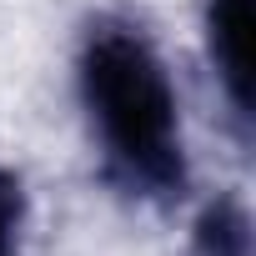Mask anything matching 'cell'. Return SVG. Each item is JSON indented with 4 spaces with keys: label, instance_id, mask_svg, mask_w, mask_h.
<instances>
[{
    "label": "cell",
    "instance_id": "1",
    "mask_svg": "<svg viewBox=\"0 0 256 256\" xmlns=\"http://www.w3.org/2000/svg\"><path fill=\"white\" fill-rule=\"evenodd\" d=\"M80 90L100 126L110 166L126 186L151 196L181 186V131H176V96L171 80L131 26L100 20L80 50Z\"/></svg>",
    "mask_w": 256,
    "mask_h": 256
},
{
    "label": "cell",
    "instance_id": "2",
    "mask_svg": "<svg viewBox=\"0 0 256 256\" xmlns=\"http://www.w3.org/2000/svg\"><path fill=\"white\" fill-rule=\"evenodd\" d=\"M251 26H256L251 0H206L211 60H216V76L241 120L251 116Z\"/></svg>",
    "mask_w": 256,
    "mask_h": 256
},
{
    "label": "cell",
    "instance_id": "3",
    "mask_svg": "<svg viewBox=\"0 0 256 256\" xmlns=\"http://www.w3.org/2000/svg\"><path fill=\"white\" fill-rule=\"evenodd\" d=\"M196 256H251V221L241 201H216L196 221Z\"/></svg>",
    "mask_w": 256,
    "mask_h": 256
},
{
    "label": "cell",
    "instance_id": "4",
    "mask_svg": "<svg viewBox=\"0 0 256 256\" xmlns=\"http://www.w3.org/2000/svg\"><path fill=\"white\" fill-rule=\"evenodd\" d=\"M20 221H26V196H20V181H16L10 171H0V256H16Z\"/></svg>",
    "mask_w": 256,
    "mask_h": 256
}]
</instances>
